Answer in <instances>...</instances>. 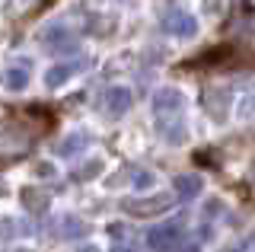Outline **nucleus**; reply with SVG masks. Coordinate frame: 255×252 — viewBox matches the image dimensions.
I'll list each match as a JSON object with an SVG mask.
<instances>
[{"label": "nucleus", "instance_id": "ddd939ff", "mask_svg": "<svg viewBox=\"0 0 255 252\" xmlns=\"http://www.w3.org/2000/svg\"><path fill=\"white\" fill-rule=\"evenodd\" d=\"M134 185H137V188H147V185H153V172H137Z\"/></svg>", "mask_w": 255, "mask_h": 252}, {"label": "nucleus", "instance_id": "39448f33", "mask_svg": "<svg viewBox=\"0 0 255 252\" xmlns=\"http://www.w3.org/2000/svg\"><path fill=\"white\" fill-rule=\"evenodd\" d=\"M106 109L112 115H122L131 109V90H125V86H112L106 93Z\"/></svg>", "mask_w": 255, "mask_h": 252}, {"label": "nucleus", "instance_id": "f8f14e48", "mask_svg": "<svg viewBox=\"0 0 255 252\" xmlns=\"http://www.w3.org/2000/svg\"><path fill=\"white\" fill-rule=\"evenodd\" d=\"M64 227H67V233H64V236H83L86 233V224H83V220H74V217L64 220Z\"/></svg>", "mask_w": 255, "mask_h": 252}, {"label": "nucleus", "instance_id": "2eb2a0df", "mask_svg": "<svg viewBox=\"0 0 255 252\" xmlns=\"http://www.w3.org/2000/svg\"><path fill=\"white\" fill-rule=\"evenodd\" d=\"M115 252H134V249H115Z\"/></svg>", "mask_w": 255, "mask_h": 252}, {"label": "nucleus", "instance_id": "dca6fc26", "mask_svg": "<svg viewBox=\"0 0 255 252\" xmlns=\"http://www.w3.org/2000/svg\"><path fill=\"white\" fill-rule=\"evenodd\" d=\"M13 252H29V249H13Z\"/></svg>", "mask_w": 255, "mask_h": 252}, {"label": "nucleus", "instance_id": "9b49d317", "mask_svg": "<svg viewBox=\"0 0 255 252\" xmlns=\"http://www.w3.org/2000/svg\"><path fill=\"white\" fill-rule=\"evenodd\" d=\"M86 144H90V137H86V134L67 137V140H64V144H61V153H64V156H70V153H77L80 147H86Z\"/></svg>", "mask_w": 255, "mask_h": 252}, {"label": "nucleus", "instance_id": "9d476101", "mask_svg": "<svg viewBox=\"0 0 255 252\" xmlns=\"http://www.w3.org/2000/svg\"><path fill=\"white\" fill-rule=\"evenodd\" d=\"M74 64H58V67H51V70H48V74H45V83L48 86H51V90H54V86H61V83H67L70 80V77H74Z\"/></svg>", "mask_w": 255, "mask_h": 252}, {"label": "nucleus", "instance_id": "7ed1b4c3", "mask_svg": "<svg viewBox=\"0 0 255 252\" xmlns=\"http://www.w3.org/2000/svg\"><path fill=\"white\" fill-rule=\"evenodd\" d=\"M163 29H166L169 35L188 38V35L198 32V22H195V16H191V13H169V16H166V22H163Z\"/></svg>", "mask_w": 255, "mask_h": 252}, {"label": "nucleus", "instance_id": "0eeeda50", "mask_svg": "<svg viewBox=\"0 0 255 252\" xmlns=\"http://www.w3.org/2000/svg\"><path fill=\"white\" fill-rule=\"evenodd\" d=\"M201 195V176H179L175 179V198L179 201H195Z\"/></svg>", "mask_w": 255, "mask_h": 252}, {"label": "nucleus", "instance_id": "1a4fd4ad", "mask_svg": "<svg viewBox=\"0 0 255 252\" xmlns=\"http://www.w3.org/2000/svg\"><path fill=\"white\" fill-rule=\"evenodd\" d=\"M22 204H26L29 211H42L48 208V192H42V188H22Z\"/></svg>", "mask_w": 255, "mask_h": 252}, {"label": "nucleus", "instance_id": "6e6552de", "mask_svg": "<svg viewBox=\"0 0 255 252\" xmlns=\"http://www.w3.org/2000/svg\"><path fill=\"white\" fill-rule=\"evenodd\" d=\"M45 45H48V51H74L77 38H70L64 32V26H58V29H51V32L45 35Z\"/></svg>", "mask_w": 255, "mask_h": 252}, {"label": "nucleus", "instance_id": "f03ea898", "mask_svg": "<svg viewBox=\"0 0 255 252\" xmlns=\"http://www.w3.org/2000/svg\"><path fill=\"white\" fill-rule=\"evenodd\" d=\"M169 208H172V195H153V198L125 204V211L131 217H153V214H163V211H169Z\"/></svg>", "mask_w": 255, "mask_h": 252}, {"label": "nucleus", "instance_id": "20e7f679", "mask_svg": "<svg viewBox=\"0 0 255 252\" xmlns=\"http://www.w3.org/2000/svg\"><path fill=\"white\" fill-rule=\"evenodd\" d=\"M153 112H156L159 118L182 112V93H179V90H159L156 96H153Z\"/></svg>", "mask_w": 255, "mask_h": 252}, {"label": "nucleus", "instance_id": "423d86ee", "mask_svg": "<svg viewBox=\"0 0 255 252\" xmlns=\"http://www.w3.org/2000/svg\"><path fill=\"white\" fill-rule=\"evenodd\" d=\"M0 83H3L6 90H13V93L26 90V83H29V64H16V67H6V70H3V77H0Z\"/></svg>", "mask_w": 255, "mask_h": 252}, {"label": "nucleus", "instance_id": "4468645a", "mask_svg": "<svg viewBox=\"0 0 255 252\" xmlns=\"http://www.w3.org/2000/svg\"><path fill=\"white\" fill-rule=\"evenodd\" d=\"M233 252H255V243H243V246H236Z\"/></svg>", "mask_w": 255, "mask_h": 252}, {"label": "nucleus", "instance_id": "f257e3e1", "mask_svg": "<svg viewBox=\"0 0 255 252\" xmlns=\"http://www.w3.org/2000/svg\"><path fill=\"white\" fill-rule=\"evenodd\" d=\"M182 240H185L182 220H169V224L150 227V233H147V246L153 252H175V246H179Z\"/></svg>", "mask_w": 255, "mask_h": 252}]
</instances>
